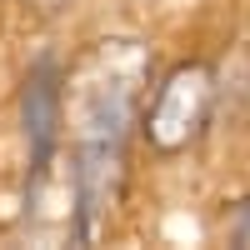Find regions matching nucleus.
I'll return each instance as SVG.
<instances>
[{
  "instance_id": "1",
  "label": "nucleus",
  "mask_w": 250,
  "mask_h": 250,
  "mask_svg": "<svg viewBox=\"0 0 250 250\" xmlns=\"http://www.w3.org/2000/svg\"><path fill=\"white\" fill-rule=\"evenodd\" d=\"M210 100H215V80L205 65H175L170 75L155 85L150 105H145V140L155 150H185L195 135L205 115H210Z\"/></svg>"
},
{
  "instance_id": "2",
  "label": "nucleus",
  "mask_w": 250,
  "mask_h": 250,
  "mask_svg": "<svg viewBox=\"0 0 250 250\" xmlns=\"http://www.w3.org/2000/svg\"><path fill=\"white\" fill-rule=\"evenodd\" d=\"M25 135H30L35 165H45L55 150V135H60V85H55L50 65H40L25 80Z\"/></svg>"
}]
</instances>
